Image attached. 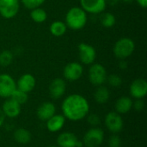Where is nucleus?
<instances>
[{
	"label": "nucleus",
	"instance_id": "f257e3e1",
	"mask_svg": "<svg viewBox=\"0 0 147 147\" xmlns=\"http://www.w3.org/2000/svg\"><path fill=\"white\" fill-rule=\"evenodd\" d=\"M61 110L65 119L71 121H79L89 115L90 103L84 96L74 93L67 96L63 100Z\"/></svg>",
	"mask_w": 147,
	"mask_h": 147
},
{
	"label": "nucleus",
	"instance_id": "f03ea898",
	"mask_svg": "<svg viewBox=\"0 0 147 147\" xmlns=\"http://www.w3.org/2000/svg\"><path fill=\"white\" fill-rule=\"evenodd\" d=\"M88 22L87 13L81 8L78 6L71 7L65 15V23L67 28L74 31L83 29Z\"/></svg>",
	"mask_w": 147,
	"mask_h": 147
},
{
	"label": "nucleus",
	"instance_id": "7ed1b4c3",
	"mask_svg": "<svg viewBox=\"0 0 147 147\" xmlns=\"http://www.w3.org/2000/svg\"><path fill=\"white\" fill-rule=\"evenodd\" d=\"M135 51V42L129 37L119 39L113 47L114 55L118 59H127Z\"/></svg>",
	"mask_w": 147,
	"mask_h": 147
},
{
	"label": "nucleus",
	"instance_id": "20e7f679",
	"mask_svg": "<svg viewBox=\"0 0 147 147\" xmlns=\"http://www.w3.org/2000/svg\"><path fill=\"white\" fill-rule=\"evenodd\" d=\"M107 70L102 64L93 63L90 65L88 71V78L91 84L96 87L103 85L107 80Z\"/></svg>",
	"mask_w": 147,
	"mask_h": 147
},
{
	"label": "nucleus",
	"instance_id": "39448f33",
	"mask_svg": "<svg viewBox=\"0 0 147 147\" xmlns=\"http://www.w3.org/2000/svg\"><path fill=\"white\" fill-rule=\"evenodd\" d=\"M104 140V132L99 127L90 128L83 138V144L86 147L100 146Z\"/></svg>",
	"mask_w": 147,
	"mask_h": 147
},
{
	"label": "nucleus",
	"instance_id": "423d86ee",
	"mask_svg": "<svg viewBox=\"0 0 147 147\" xmlns=\"http://www.w3.org/2000/svg\"><path fill=\"white\" fill-rule=\"evenodd\" d=\"M78 58L81 64L85 65H90L95 63L96 59V51L95 47L90 44L81 42L78 46Z\"/></svg>",
	"mask_w": 147,
	"mask_h": 147
},
{
	"label": "nucleus",
	"instance_id": "0eeeda50",
	"mask_svg": "<svg viewBox=\"0 0 147 147\" xmlns=\"http://www.w3.org/2000/svg\"><path fill=\"white\" fill-rule=\"evenodd\" d=\"M84 74V67L81 63L72 61L65 65L63 69L64 78L69 82H76L79 80Z\"/></svg>",
	"mask_w": 147,
	"mask_h": 147
},
{
	"label": "nucleus",
	"instance_id": "6e6552de",
	"mask_svg": "<svg viewBox=\"0 0 147 147\" xmlns=\"http://www.w3.org/2000/svg\"><path fill=\"white\" fill-rule=\"evenodd\" d=\"M104 124L107 129L114 134L121 132L124 126L121 115L116 113L115 111H110L106 115L104 119Z\"/></svg>",
	"mask_w": 147,
	"mask_h": 147
},
{
	"label": "nucleus",
	"instance_id": "1a4fd4ad",
	"mask_svg": "<svg viewBox=\"0 0 147 147\" xmlns=\"http://www.w3.org/2000/svg\"><path fill=\"white\" fill-rule=\"evenodd\" d=\"M16 89V82L8 73L0 74V97L9 98Z\"/></svg>",
	"mask_w": 147,
	"mask_h": 147
},
{
	"label": "nucleus",
	"instance_id": "9d476101",
	"mask_svg": "<svg viewBox=\"0 0 147 147\" xmlns=\"http://www.w3.org/2000/svg\"><path fill=\"white\" fill-rule=\"evenodd\" d=\"M20 0H0V16L4 19L14 18L19 12Z\"/></svg>",
	"mask_w": 147,
	"mask_h": 147
},
{
	"label": "nucleus",
	"instance_id": "9b49d317",
	"mask_svg": "<svg viewBox=\"0 0 147 147\" xmlns=\"http://www.w3.org/2000/svg\"><path fill=\"white\" fill-rule=\"evenodd\" d=\"M81 8L89 14H102L106 9V0H80Z\"/></svg>",
	"mask_w": 147,
	"mask_h": 147
},
{
	"label": "nucleus",
	"instance_id": "f8f14e48",
	"mask_svg": "<svg viewBox=\"0 0 147 147\" xmlns=\"http://www.w3.org/2000/svg\"><path fill=\"white\" fill-rule=\"evenodd\" d=\"M58 147H83L84 144L80 141L75 134L71 132H63L57 138Z\"/></svg>",
	"mask_w": 147,
	"mask_h": 147
},
{
	"label": "nucleus",
	"instance_id": "ddd939ff",
	"mask_svg": "<svg viewBox=\"0 0 147 147\" xmlns=\"http://www.w3.org/2000/svg\"><path fill=\"white\" fill-rule=\"evenodd\" d=\"M129 93L134 99H143L147 94V82L144 78L134 80L129 87Z\"/></svg>",
	"mask_w": 147,
	"mask_h": 147
},
{
	"label": "nucleus",
	"instance_id": "4468645a",
	"mask_svg": "<svg viewBox=\"0 0 147 147\" xmlns=\"http://www.w3.org/2000/svg\"><path fill=\"white\" fill-rule=\"evenodd\" d=\"M66 91V83L65 80L60 78H54L48 86V92L50 96L54 99L61 98Z\"/></svg>",
	"mask_w": 147,
	"mask_h": 147
},
{
	"label": "nucleus",
	"instance_id": "2eb2a0df",
	"mask_svg": "<svg viewBox=\"0 0 147 147\" xmlns=\"http://www.w3.org/2000/svg\"><path fill=\"white\" fill-rule=\"evenodd\" d=\"M36 86V79L30 73L22 74L16 82V89L25 92L30 93Z\"/></svg>",
	"mask_w": 147,
	"mask_h": 147
},
{
	"label": "nucleus",
	"instance_id": "dca6fc26",
	"mask_svg": "<svg viewBox=\"0 0 147 147\" xmlns=\"http://www.w3.org/2000/svg\"><path fill=\"white\" fill-rule=\"evenodd\" d=\"M21 106L12 98H7L2 106V111L4 114L5 117L8 118H16L21 114Z\"/></svg>",
	"mask_w": 147,
	"mask_h": 147
},
{
	"label": "nucleus",
	"instance_id": "f3484780",
	"mask_svg": "<svg viewBox=\"0 0 147 147\" xmlns=\"http://www.w3.org/2000/svg\"><path fill=\"white\" fill-rule=\"evenodd\" d=\"M56 114V107L51 102H42L36 110V115L41 121H47Z\"/></svg>",
	"mask_w": 147,
	"mask_h": 147
},
{
	"label": "nucleus",
	"instance_id": "a211bd4d",
	"mask_svg": "<svg viewBox=\"0 0 147 147\" xmlns=\"http://www.w3.org/2000/svg\"><path fill=\"white\" fill-rule=\"evenodd\" d=\"M65 118L63 115H54L46 121L47 129L50 133L59 132L65 124Z\"/></svg>",
	"mask_w": 147,
	"mask_h": 147
},
{
	"label": "nucleus",
	"instance_id": "6ab92c4d",
	"mask_svg": "<svg viewBox=\"0 0 147 147\" xmlns=\"http://www.w3.org/2000/svg\"><path fill=\"white\" fill-rule=\"evenodd\" d=\"M133 103L134 101L131 97L123 96L118 98L115 102V112L120 115H125L133 109Z\"/></svg>",
	"mask_w": 147,
	"mask_h": 147
},
{
	"label": "nucleus",
	"instance_id": "aec40b11",
	"mask_svg": "<svg viewBox=\"0 0 147 147\" xmlns=\"http://www.w3.org/2000/svg\"><path fill=\"white\" fill-rule=\"evenodd\" d=\"M110 98V91L109 90L103 85L97 86L96 90L94 93V99L99 104H104L109 102Z\"/></svg>",
	"mask_w": 147,
	"mask_h": 147
},
{
	"label": "nucleus",
	"instance_id": "412c9836",
	"mask_svg": "<svg viewBox=\"0 0 147 147\" xmlns=\"http://www.w3.org/2000/svg\"><path fill=\"white\" fill-rule=\"evenodd\" d=\"M67 29L68 28H67V26L65 25V22L59 21V20L53 21L49 27V31H50L51 34L55 37L63 36L66 33Z\"/></svg>",
	"mask_w": 147,
	"mask_h": 147
},
{
	"label": "nucleus",
	"instance_id": "4be33fe9",
	"mask_svg": "<svg viewBox=\"0 0 147 147\" xmlns=\"http://www.w3.org/2000/svg\"><path fill=\"white\" fill-rule=\"evenodd\" d=\"M13 137H14V140L19 143V144H22V145H26L28 143L30 142L31 140V133L23 128V127H20V128H17L14 134H13Z\"/></svg>",
	"mask_w": 147,
	"mask_h": 147
},
{
	"label": "nucleus",
	"instance_id": "5701e85b",
	"mask_svg": "<svg viewBox=\"0 0 147 147\" xmlns=\"http://www.w3.org/2000/svg\"><path fill=\"white\" fill-rule=\"evenodd\" d=\"M30 17L36 23H43L47 19V13L41 7H37L31 9Z\"/></svg>",
	"mask_w": 147,
	"mask_h": 147
},
{
	"label": "nucleus",
	"instance_id": "b1692460",
	"mask_svg": "<svg viewBox=\"0 0 147 147\" xmlns=\"http://www.w3.org/2000/svg\"><path fill=\"white\" fill-rule=\"evenodd\" d=\"M100 22L102 27L106 28H113L115 25L116 18L111 12H102L100 16Z\"/></svg>",
	"mask_w": 147,
	"mask_h": 147
},
{
	"label": "nucleus",
	"instance_id": "393cba45",
	"mask_svg": "<svg viewBox=\"0 0 147 147\" xmlns=\"http://www.w3.org/2000/svg\"><path fill=\"white\" fill-rule=\"evenodd\" d=\"M14 54L9 50H4L0 53V65L3 67H7L13 62Z\"/></svg>",
	"mask_w": 147,
	"mask_h": 147
},
{
	"label": "nucleus",
	"instance_id": "a878e982",
	"mask_svg": "<svg viewBox=\"0 0 147 147\" xmlns=\"http://www.w3.org/2000/svg\"><path fill=\"white\" fill-rule=\"evenodd\" d=\"M10 98H12L14 101H16L20 105H22V104H25L28 102V93H25V92L18 90V89H16L15 91L12 93Z\"/></svg>",
	"mask_w": 147,
	"mask_h": 147
},
{
	"label": "nucleus",
	"instance_id": "bb28decb",
	"mask_svg": "<svg viewBox=\"0 0 147 147\" xmlns=\"http://www.w3.org/2000/svg\"><path fill=\"white\" fill-rule=\"evenodd\" d=\"M109 85L114 88H118L122 84V78L118 74H110L107 77V80Z\"/></svg>",
	"mask_w": 147,
	"mask_h": 147
},
{
	"label": "nucleus",
	"instance_id": "cd10ccee",
	"mask_svg": "<svg viewBox=\"0 0 147 147\" xmlns=\"http://www.w3.org/2000/svg\"><path fill=\"white\" fill-rule=\"evenodd\" d=\"M23 6L28 9H33L37 7H40L46 0H20Z\"/></svg>",
	"mask_w": 147,
	"mask_h": 147
},
{
	"label": "nucleus",
	"instance_id": "c85d7f7f",
	"mask_svg": "<svg viewBox=\"0 0 147 147\" xmlns=\"http://www.w3.org/2000/svg\"><path fill=\"white\" fill-rule=\"evenodd\" d=\"M87 121L90 126L92 127H96L97 126L100 125L101 123V118L98 115L96 114H90L87 115Z\"/></svg>",
	"mask_w": 147,
	"mask_h": 147
},
{
	"label": "nucleus",
	"instance_id": "c756f323",
	"mask_svg": "<svg viewBox=\"0 0 147 147\" xmlns=\"http://www.w3.org/2000/svg\"><path fill=\"white\" fill-rule=\"evenodd\" d=\"M121 139L119 135L113 134L109 139V147H121Z\"/></svg>",
	"mask_w": 147,
	"mask_h": 147
},
{
	"label": "nucleus",
	"instance_id": "7c9ffc66",
	"mask_svg": "<svg viewBox=\"0 0 147 147\" xmlns=\"http://www.w3.org/2000/svg\"><path fill=\"white\" fill-rule=\"evenodd\" d=\"M133 108H134V109L137 111H142L145 108V102L143 99H135L133 103Z\"/></svg>",
	"mask_w": 147,
	"mask_h": 147
},
{
	"label": "nucleus",
	"instance_id": "2f4dec72",
	"mask_svg": "<svg viewBox=\"0 0 147 147\" xmlns=\"http://www.w3.org/2000/svg\"><path fill=\"white\" fill-rule=\"evenodd\" d=\"M119 60H120L119 63H118L119 68L121 69V70H126L127 68V66H128L127 62L126 61V59H119Z\"/></svg>",
	"mask_w": 147,
	"mask_h": 147
},
{
	"label": "nucleus",
	"instance_id": "473e14b6",
	"mask_svg": "<svg viewBox=\"0 0 147 147\" xmlns=\"http://www.w3.org/2000/svg\"><path fill=\"white\" fill-rule=\"evenodd\" d=\"M137 3L143 9H146L147 7V0H135Z\"/></svg>",
	"mask_w": 147,
	"mask_h": 147
},
{
	"label": "nucleus",
	"instance_id": "72a5a7b5",
	"mask_svg": "<svg viewBox=\"0 0 147 147\" xmlns=\"http://www.w3.org/2000/svg\"><path fill=\"white\" fill-rule=\"evenodd\" d=\"M119 2H120V0H106L107 5L109 4L110 6H115Z\"/></svg>",
	"mask_w": 147,
	"mask_h": 147
},
{
	"label": "nucleus",
	"instance_id": "f704fd0d",
	"mask_svg": "<svg viewBox=\"0 0 147 147\" xmlns=\"http://www.w3.org/2000/svg\"><path fill=\"white\" fill-rule=\"evenodd\" d=\"M5 118H6V117H5L4 114L3 113L2 109H0V127H2V126H3V124L4 123Z\"/></svg>",
	"mask_w": 147,
	"mask_h": 147
},
{
	"label": "nucleus",
	"instance_id": "c9c22d12",
	"mask_svg": "<svg viewBox=\"0 0 147 147\" xmlns=\"http://www.w3.org/2000/svg\"><path fill=\"white\" fill-rule=\"evenodd\" d=\"M122 1H123L124 3H132L134 0H122Z\"/></svg>",
	"mask_w": 147,
	"mask_h": 147
},
{
	"label": "nucleus",
	"instance_id": "e433bc0d",
	"mask_svg": "<svg viewBox=\"0 0 147 147\" xmlns=\"http://www.w3.org/2000/svg\"><path fill=\"white\" fill-rule=\"evenodd\" d=\"M48 147H58L57 146H48Z\"/></svg>",
	"mask_w": 147,
	"mask_h": 147
}]
</instances>
